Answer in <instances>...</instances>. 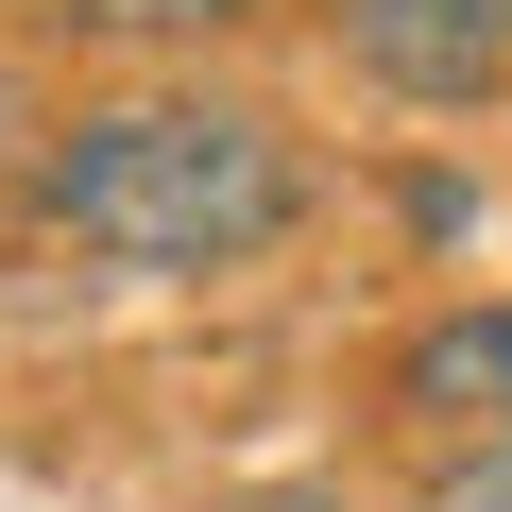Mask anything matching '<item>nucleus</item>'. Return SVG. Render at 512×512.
<instances>
[{
    "mask_svg": "<svg viewBox=\"0 0 512 512\" xmlns=\"http://www.w3.org/2000/svg\"><path fill=\"white\" fill-rule=\"evenodd\" d=\"M410 512H512V427H478V444H444Z\"/></svg>",
    "mask_w": 512,
    "mask_h": 512,
    "instance_id": "nucleus-5",
    "label": "nucleus"
},
{
    "mask_svg": "<svg viewBox=\"0 0 512 512\" xmlns=\"http://www.w3.org/2000/svg\"><path fill=\"white\" fill-rule=\"evenodd\" d=\"M18 154H35V86L0 69V171H18Z\"/></svg>",
    "mask_w": 512,
    "mask_h": 512,
    "instance_id": "nucleus-6",
    "label": "nucleus"
},
{
    "mask_svg": "<svg viewBox=\"0 0 512 512\" xmlns=\"http://www.w3.org/2000/svg\"><path fill=\"white\" fill-rule=\"evenodd\" d=\"M393 410H410V427H444V444L512 427V291H478V308H427V325L393 342Z\"/></svg>",
    "mask_w": 512,
    "mask_h": 512,
    "instance_id": "nucleus-3",
    "label": "nucleus"
},
{
    "mask_svg": "<svg viewBox=\"0 0 512 512\" xmlns=\"http://www.w3.org/2000/svg\"><path fill=\"white\" fill-rule=\"evenodd\" d=\"M308 18H325V52H342L359 86H393V103H427V120L512 103V0H308Z\"/></svg>",
    "mask_w": 512,
    "mask_h": 512,
    "instance_id": "nucleus-2",
    "label": "nucleus"
},
{
    "mask_svg": "<svg viewBox=\"0 0 512 512\" xmlns=\"http://www.w3.org/2000/svg\"><path fill=\"white\" fill-rule=\"evenodd\" d=\"M18 188L69 256L171 291V274H256L308 222V137L274 103H222V86H120V103L35 120Z\"/></svg>",
    "mask_w": 512,
    "mask_h": 512,
    "instance_id": "nucleus-1",
    "label": "nucleus"
},
{
    "mask_svg": "<svg viewBox=\"0 0 512 512\" xmlns=\"http://www.w3.org/2000/svg\"><path fill=\"white\" fill-rule=\"evenodd\" d=\"M274 0H52V35L86 52H205V35H256Z\"/></svg>",
    "mask_w": 512,
    "mask_h": 512,
    "instance_id": "nucleus-4",
    "label": "nucleus"
},
{
    "mask_svg": "<svg viewBox=\"0 0 512 512\" xmlns=\"http://www.w3.org/2000/svg\"><path fill=\"white\" fill-rule=\"evenodd\" d=\"M222 512H342L325 478H274V495H222Z\"/></svg>",
    "mask_w": 512,
    "mask_h": 512,
    "instance_id": "nucleus-7",
    "label": "nucleus"
}]
</instances>
